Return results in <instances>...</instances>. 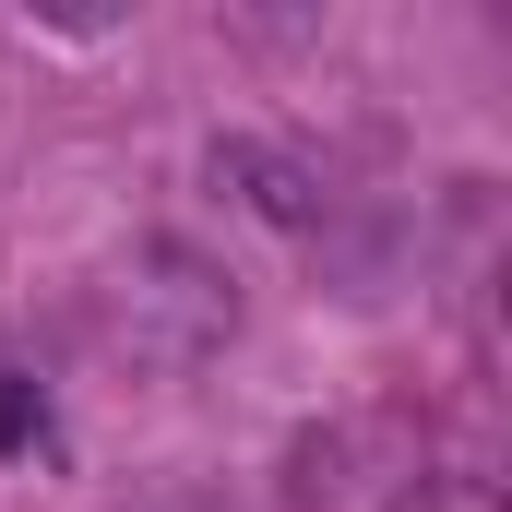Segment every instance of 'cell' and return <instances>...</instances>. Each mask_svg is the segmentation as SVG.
I'll return each instance as SVG.
<instances>
[{
    "label": "cell",
    "mask_w": 512,
    "mask_h": 512,
    "mask_svg": "<svg viewBox=\"0 0 512 512\" xmlns=\"http://www.w3.org/2000/svg\"><path fill=\"white\" fill-rule=\"evenodd\" d=\"M227 322H239L227 274L191 262V251H143V262L120 274V298H108V334H120L143 370H191V358H215Z\"/></svg>",
    "instance_id": "cell-1"
},
{
    "label": "cell",
    "mask_w": 512,
    "mask_h": 512,
    "mask_svg": "<svg viewBox=\"0 0 512 512\" xmlns=\"http://www.w3.org/2000/svg\"><path fill=\"white\" fill-rule=\"evenodd\" d=\"M215 179H251V203H262V215H286V227H310V215H322V191H310V167H298V155L215 143Z\"/></svg>",
    "instance_id": "cell-2"
},
{
    "label": "cell",
    "mask_w": 512,
    "mask_h": 512,
    "mask_svg": "<svg viewBox=\"0 0 512 512\" xmlns=\"http://www.w3.org/2000/svg\"><path fill=\"white\" fill-rule=\"evenodd\" d=\"M24 441H48V393L24 370H0V453H24Z\"/></svg>",
    "instance_id": "cell-3"
}]
</instances>
